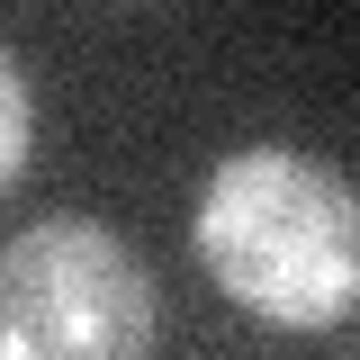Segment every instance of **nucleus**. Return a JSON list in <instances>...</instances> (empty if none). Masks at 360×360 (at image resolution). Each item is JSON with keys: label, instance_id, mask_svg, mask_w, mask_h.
Instances as JSON below:
<instances>
[{"label": "nucleus", "instance_id": "nucleus-1", "mask_svg": "<svg viewBox=\"0 0 360 360\" xmlns=\"http://www.w3.org/2000/svg\"><path fill=\"white\" fill-rule=\"evenodd\" d=\"M198 270L279 333H324L360 307V189L307 144H234L189 217Z\"/></svg>", "mask_w": 360, "mask_h": 360}, {"label": "nucleus", "instance_id": "nucleus-2", "mask_svg": "<svg viewBox=\"0 0 360 360\" xmlns=\"http://www.w3.org/2000/svg\"><path fill=\"white\" fill-rule=\"evenodd\" d=\"M162 297L117 225L54 207L0 243V360H153Z\"/></svg>", "mask_w": 360, "mask_h": 360}, {"label": "nucleus", "instance_id": "nucleus-3", "mask_svg": "<svg viewBox=\"0 0 360 360\" xmlns=\"http://www.w3.org/2000/svg\"><path fill=\"white\" fill-rule=\"evenodd\" d=\"M27 144H37V99H27V72L0 45V189L27 172Z\"/></svg>", "mask_w": 360, "mask_h": 360}, {"label": "nucleus", "instance_id": "nucleus-4", "mask_svg": "<svg viewBox=\"0 0 360 360\" xmlns=\"http://www.w3.org/2000/svg\"><path fill=\"white\" fill-rule=\"evenodd\" d=\"M352 360H360V307H352Z\"/></svg>", "mask_w": 360, "mask_h": 360}]
</instances>
